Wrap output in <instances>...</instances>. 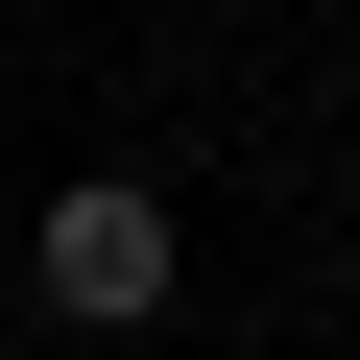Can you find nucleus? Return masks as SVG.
<instances>
[{
	"mask_svg": "<svg viewBox=\"0 0 360 360\" xmlns=\"http://www.w3.org/2000/svg\"><path fill=\"white\" fill-rule=\"evenodd\" d=\"M25 288H49L72 336H144L168 288H193V217H168V193H144V168H72V193L25 217Z\"/></svg>",
	"mask_w": 360,
	"mask_h": 360,
	"instance_id": "nucleus-1",
	"label": "nucleus"
}]
</instances>
